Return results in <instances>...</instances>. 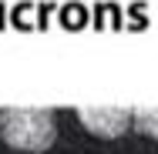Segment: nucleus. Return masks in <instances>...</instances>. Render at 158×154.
<instances>
[{"label": "nucleus", "instance_id": "3", "mask_svg": "<svg viewBox=\"0 0 158 154\" xmlns=\"http://www.w3.org/2000/svg\"><path fill=\"white\" fill-rule=\"evenodd\" d=\"M131 124L145 137H155L158 141V107H138V111H131Z\"/></svg>", "mask_w": 158, "mask_h": 154}, {"label": "nucleus", "instance_id": "1", "mask_svg": "<svg viewBox=\"0 0 158 154\" xmlns=\"http://www.w3.org/2000/svg\"><path fill=\"white\" fill-rule=\"evenodd\" d=\"M54 114L44 107H7L0 111V137L14 151H47L54 144Z\"/></svg>", "mask_w": 158, "mask_h": 154}, {"label": "nucleus", "instance_id": "2", "mask_svg": "<svg viewBox=\"0 0 158 154\" xmlns=\"http://www.w3.org/2000/svg\"><path fill=\"white\" fill-rule=\"evenodd\" d=\"M77 117L98 137H118V134H125L128 124H131V111L128 107H81Z\"/></svg>", "mask_w": 158, "mask_h": 154}]
</instances>
